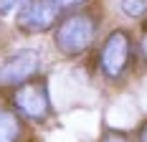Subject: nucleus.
<instances>
[{
	"instance_id": "nucleus-1",
	"label": "nucleus",
	"mask_w": 147,
	"mask_h": 142,
	"mask_svg": "<svg viewBox=\"0 0 147 142\" xmlns=\"http://www.w3.org/2000/svg\"><path fill=\"white\" fill-rule=\"evenodd\" d=\"M102 18L91 10H71L59 18L53 26V43L63 56H81L96 41Z\"/></svg>"
},
{
	"instance_id": "nucleus-2",
	"label": "nucleus",
	"mask_w": 147,
	"mask_h": 142,
	"mask_svg": "<svg viewBox=\"0 0 147 142\" xmlns=\"http://www.w3.org/2000/svg\"><path fill=\"white\" fill-rule=\"evenodd\" d=\"M10 99H13L15 112L20 114L23 119H28V122H46L53 114L48 84H46V79H41V76L13 86V97Z\"/></svg>"
},
{
	"instance_id": "nucleus-3",
	"label": "nucleus",
	"mask_w": 147,
	"mask_h": 142,
	"mask_svg": "<svg viewBox=\"0 0 147 142\" xmlns=\"http://www.w3.org/2000/svg\"><path fill=\"white\" fill-rule=\"evenodd\" d=\"M132 51V36L127 33V28L109 30V36L104 38L102 48H99V71L112 81L122 79L124 71L129 69Z\"/></svg>"
},
{
	"instance_id": "nucleus-4",
	"label": "nucleus",
	"mask_w": 147,
	"mask_h": 142,
	"mask_svg": "<svg viewBox=\"0 0 147 142\" xmlns=\"http://www.w3.org/2000/svg\"><path fill=\"white\" fill-rule=\"evenodd\" d=\"M41 53L36 48H20L0 61V86H18L30 81L41 71Z\"/></svg>"
},
{
	"instance_id": "nucleus-5",
	"label": "nucleus",
	"mask_w": 147,
	"mask_h": 142,
	"mask_svg": "<svg viewBox=\"0 0 147 142\" xmlns=\"http://www.w3.org/2000/svg\"><path fill=\"white\" fill-rule=\"evenodd\" d=\"M61 13L48 3V0H30L28 5L18 13L15 26L23 33H48L59 23Z\"/></svg>"
},
{
	"instance_id": "nucleus-6",
	"label": "nucleus",
	"mask_w": 147,
	"mask_h": 142,
	"mask_svg": "<svg viewBox=\"0 0 147 142\" xmlns=\"http://www.w3.org/2000/svg\"><path fill=\"white\" fill-rule=\"evenodd\" d=\"M23 117L10 109H0V142H20Z\"/></svg>"
},
{
	"instance_id": "nucleus-7",
	"label": "nucleus",
	"mask_w": 147,
	"mask_h": 142,
	"mask_svg": "<svg viewBox=\"0 0 147 142\" xmlns=\"http://www.w3.org/2000/svg\"><path fill=\"white\" fill-rule=\"evenodd\" d=\"M119 10L132 20H142L147 18V0H119Z\"/></svg>"
},
{
	"instance_id": "nucleus-8",
	"label": "nucleus",
	"mask_w": 147,
	"mask_h": 142,
	"mask_svg": "<svg viewBox=\"0 0 147 142\" xmlns=\"http://www.w3.org/2000/svg\"><path fill=\"white\" fill-rule=\"evenodd\" d=\"M30 0H0V18L5 15H18Z\"/></svg>"
},
{
	"instance_id": "nucleus-9",
	"label": "nucleus",
	"mask_w": 147,
	"mask_h": 142,
	"mask_svg": "<svg viewBox=\"0 0 147 142\" xmlns=\"http://www.w3.org/2000/svg\"><path fill=\"white\" fill-rule=\"evenodd\" d=\"M59 13H71V10H79V8H84L89 0H48Z\"/></svg>"
},
{
	"instance_id": "nucleus-10",
	"label": "nucleus",
	"mask_w": 147,
	"mask_h": 142,
	"mask_svg": "<svg viewBox=\"0 0 147 142\" xmlns=\"http://www.w3.org/2000/svg\"><path fill=\"white\" fill-rule=\"evenodd\" d=\"M99 142H134V140L127 135V132H119V129H107Z\"/></svg>"
},
{
	"instance_id": "nucleus-11",
	"label": "nucleus",
	"mask_w": 147,
	"mask_h": 142,
	"mask_svg": "<svg viewBox=\"0 0 147 142\" xmlns=\"http://www.w3.org/2000/svg\"><path fill=\"white\" fill-rule=\"evenodd\" d=\"M137 53H140V58L145 61V66H147V30H142V36L137 41Z\"/></svg>"
},
{
	"instance_id": "nucleus-12",
	"label": "nucleus",
	"mask_w": 147,
	"mask_h": 142,
	"mask_svg": "<svg viewBox=\"0 0 147 142\" xmlns=\"http://www.w3.org/2000/svg\"><path fill=\"white\" fill-rule=\"evenodd\" d=\"M137 142H147V119L140 124V129H137Z\"/></svg>"
}]
</instances>
